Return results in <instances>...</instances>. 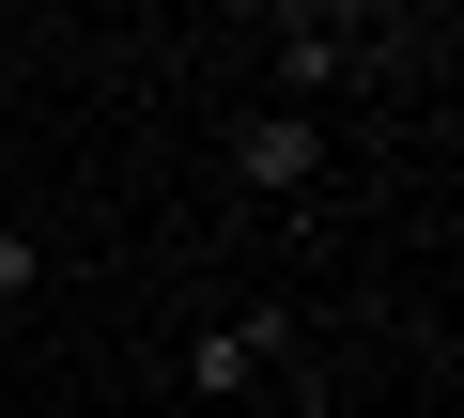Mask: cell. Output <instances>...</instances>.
Returning <instances> with one entry per match:
<instances>
[{"instance_id": "obj_1", "label": "cell", "mask_w": 464, "mask_h": 418, "mask_svg": "<svg viewBox=\"0 0 464 418\" xmlns=\"http://www.w3.org/2000/svg\"><path fill=\"white\" fill-rule=\"evenodd\" d=\"M279 356H295V326H279V310H232V326H201V341H186V403H232V387H264Z\"/></svg>"}, {"instance_id": "obj_4", "label": "cell", "mask_w": 464, "mask_h": 418, "mask_svg": "<svg viewBox=\"0 0 464 418\" xmlns=\"http://www.w3.org/2000/svg\"><path fill=\"white\" fill-rule=\"evenodd\" d=\"M47 295V233H16V218H0V341H16V310Z\"/></svg>"}, {"instance_id": "obj_3", "label": "cell", "mask_w": 464, "mask_h": 418, "mask_svg": "<svg viewBox=\"0 0 464 418\" xmlns=\"http://www.w3.org/2000/svg\"><path fill=\"white\" fill-rule=\"evenodd\" d=\"M341 78H356V16H279V109H310Z\"/></svg>"}, {"instance_id": "obj_2", "label": "cell", "mask_w": 464, "mask_h": 418, "mask_svg": "<svg viewBox=\"0 0 464 418\" xmlns=\"http://www.w3.org/2000/svg\"><path fill=\"white\" fill-rule=\"evenodd\" d=\"M325 170V124L310 109H248V124H232V186H264V201H295Z\"/></svg>"}]
</instances>
